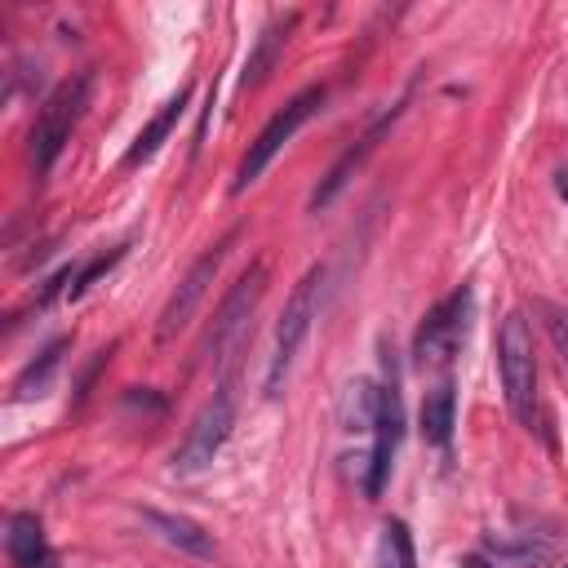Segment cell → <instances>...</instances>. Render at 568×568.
<instances>
[{
	"label": "cell",
	"instance_id": "obj_3",
	"mask_svg": "<svg viewBox=\"0 0 568 568\" xmlns=\"http://www.w3.org/2000/svg\"><path fill=\"white\" fill-rule=\"evenodd\" d=\"M320 288H324V266H311L293 284V293L280 311L275 351H271V364H266V399H275L284 390V377H288V368H293V359H297V351H302V342H306V333L320 315Z\"/></svg>",
	"mask_w": 568,
	"mask_h": 568
},
{
	"label": "cell",
	"instance_id": "obj_20",
	"mask_svg": "<svg viewBox=\"0 0 568 568\" xmlns=\"http://www.w3.org/2000/svg\"><path fill=\"white\" fill-rule=\"evenodd\" d=\"M532 311L541 315V328L550 333V342H555V351H559V359H564V368H568V306L537 297V302H532Z\"/></svg>",
	"mask_w": 568,
	"mask_h": 568
},
{
	"label": "cell",
	"instance_id": "obj_8",
	"mask_svg": "<svg viewBox=\"0 0 568 568\" xmlns=\"http://www.w3.org/2000/svg\"><path fill=\"white\" fill-rule=\"evenodd\" d=\"M231 240H235V231H231V235H222L209 253H200V257L191 262V271L182 275V284L173 288V297H169V302H164V311H160V328H155V337H160V342H173V337L195 320V311H200V302H204V293H209V284H213V275H217V266H222V257H226Z\"/></svg>",
	"mask_w": 568,
	"mask_h": 568
},
{
	"label": "cell",
	"instance_id": "obj_21",
	"mask_svg": "<svg viewBox=\"0 0 568 568\" xmlns=\"http://www.w3.org/2000/svg\"><path fill=\"white\" fill-rule=\"evenodd\" d=\"M466 568H493V564H488V559H479V555H475V559H466Z\"/></svg>",
	"mask_w": 568,
	"mask_h": 568
},
{
	"label": "cell",
	"instance_id": "obj_1",
	"mask_svg": "<svg viewBox=\"0 0 568 568\" xmlns=\"http://www.w3.org/2000/svg\"><path fill=\"white\" fill-rule=\"evenodd\" d=\"M497 373H501V390H506L515 422L532 426V417H537V351H532V328H528L524 311H510L497 328Z\"/></svg>",
	"mask_w": 568,
	"mask_h": 568
},
{
	"label": "cell",
	"instance_id": "obj_15",
	"mask_svg": "<svg viewBox=\"0 0 568 568\" xmlns=\"http://www.w3.org/2000/svg\"><path fill=\"white\" fill-rule=\"evenodd\" d=\"M4 550L13 559V568H44L49 564V546H44V528L31 510H18L9 519V532H4Z\"/></svg>",
	"mask_w": 568,
	"mask_h": 568
},
{
	"label": "cell",
	"instance_id": "obj_11",
	"mask_svg": "<svg viewBox=\"0 0 568 568\" xmlns=\"http://www.w3.org/2000/svg\"><path fill=\"white\" fill-rule=\"evenodd\" d=\"M293 22H297V13H280V18H271V22L262 27V36H257V44H253V53H248V62H244V75H240L244 89H257V84L275 71V62H280V53H284V44H288Z\"/></svg>",
	"mask_w": 568,
	"mask_h": 568
},
{
	"label": "cell",
	"instance_id": "obj_12",
	"mask_svg": "<svg viewBox=\"0 0 568 568\" xmlns=\"http://www.w3.org/2000/svg\"><path fill=\"white\" fill-rule=\"evenodd\" d=\"M186 102H191V84H182V89H178V93H173V98H169V102H164V106L142 124V133H138V138H133V146L124 151V164H129V169H133V164H142V160H151V155L164 146V138H169V133H173V124L182 120Z\"/></svg>",
	"mask_w": 568,
	"mask_h": 568
},
{
	"label": "cell",
	"instance_id": "obj_19",
	"mask_svg": "<svg viewBox=\"0 0 568 568\" xmlns=\"http://www.w3.org/2000/svg\"><path fill=\"white\" fill-rule=\"evenodd\" d=\"M377 568H417L413 537H408L404 519H386V524H382V541H377Z\"/></svg>",
	"mask_w": 568,
	"mask_h": 568
},
{
	"label": "cell",
	"instance_id": "obj_5",
	"mask_svg": "<svg viewBox=\"0 0 568 568\" xmlns=\"http://www.w3.org/2000/svg\"><path fill=\"white\" fill-rule=\"evenodd\" d=\"M262 288H266V266L253 262V266L231 284V293L222 297V306H217V315H213V328H209V337H204V346H200L204 359H213V364H226V359H231V351L244 342V333H248V324H253V311H257V302H262Z\"/></svg>",
	"mask_w": 568,
	"mask_h": 568
},
{
	"label": "cell",
	"instance_id": "obj_9",
	"mask_svg": "<svg viewBox=\"0 0 568 568\" xmlns=\"http://www.w3.org/2000/svg\"><path fill=\"white\" fill-rule=\"evenodd\" d=\"M466 315H470V288L462 284V288H453L444 302H435L430 315L417 324L413 359H417L422 368H426V364H444V359L457 351L462 333H466Z\"/></svg>",
	"mask_w": 568,
	"mask_h": 568
},
{
	"label": "cell",
	"instance_id": "obj_17",
	"mask_svg": "<svg viewBox=\"0 0 568 568\" xmlns=\"http://www.w3.org/2000/svg\"><path fill=\"white\" fill-rule=\"evenodd\" d=\"M377 404H382V386H373L368 377H355L342 395V426L346 430H373Z\"/></svg>",
	"mask_w": 568,
	"mask_h": 568
},
{
	"label": "cell",
	"instance_id": "obj_6",
	"mask_svg": "<svg viewBox=\"0 0 568 568\" xmlns=\"http://www.w3.org/2000/svg\"><path fill=\"white\" fill-rule=\"evenodd\" d=\"M231 426H235V386L222 382V386L213 390V399L195 413V422H191L182 448L173 453V470H178V475H195V470H204V466L222 453Z\"/></svg>",
	"mask_w": 568,
	"mask_h": 568
},
{
	"label": "cell",
	"instance_id": "obj_13",
	"mask_svg": "<svg viewBox=\"0 0 568 568\" xmlns=\"http://www.w3.org/2000/svg\"><path fill=\"white\" fill-rule=\"evenodd\" d=\"M484 555H493L506 568H528V564H550L555 541L541 537V532H488Z\"/></svg>",
	"mask_w": 568,
	"mask_h": 568
},
{
	"label": "cell",
	"instance_id": "obj_18",
	"mask_svg": "<svg viewBox=\"0 0 568 568\" xmlns=\"http://www.w3.org/2000/svg\"><path fill=\"white\" fill-rule=\"evenodd\" d=\"M62 351H67V337H58L53 346H44L40 359L22 368V377H18V386H13L18 399H31V395H44V390H49V382H53V373H58V364H62Z\"/></svg>",
	"mask_w": 568,
	"mask_h": 568
},
{
	"label": "cell",
	"instance_id": "obj_14",
	"mask_svg": "<svg viewBox=\"0 0 568 568\" xmlns=\"http://www.w3.org/2000/svg\"><path fill=\"white\" fill-rule=\"evenodd\" d=\"M142 519L169 541V546H178L182 555H195V559H213V537L195 524V519H186V515H169V510H142Z\"/></svg>",
	"mask_w": 568,
	"mask_h": 568
},
{
	"label": "cell",
	"instance_id": "obj_2",
	"mask_svg": "<svg viewBox=\"0 0 568 568\" xmlns=\"http://www.w3.org/2000/svg\"><path fill=\"white\" fill-rule=\"evenodd\" d=\"M89 89H93L89 71L75 80H62L36 111V124H31V173L36 178H44L53 169V160L62 155V146L71 142V129L89 106Z\"/></svg>",
	"mask_w": 568,
	"mask_h": 568
},
{
	"label": "cell",
	"instance_id": "obj_10",
	"mask_svg": "<svg viewBox=\"0 0 568 568\" xmlns=\"http://www.w3.org/2000/svg\"><path fill=\"white\" fill-rule=\"evenodd\" d=\"M399 111H404V102H395L390 111H382V115H377V120H373V124H368V129H364V133H359V138H355V142L333 160V169H328V173L320 178V186L311 191V209H328V204L342 195V186L355 178V169H359V164L377 151V142L390 133V124L399 120Z\"/></svg>",
	"mask_w": 568,
	"mask_h": 568
},
{
	"label": "cell",
	"instance_id": "obj_22",
	"mask_svg": "<svg viewBox=\"0 0 568 568\" xmlns=\"http://www.w3.org/2000/svg\"><path fill=\"white\" fill-rule=\"evenodd\" d=\"M559 568H568V559H564V564H559Z\"/></svg>",
	"mask_w": 568,
	"mask_h": 568
},
{
	"label": "cell",
	"instance_id": "obj_4",
	"mask_svg": "<svg viewBox=\"0 0 568 568\" xmlns=\"http://www.w3.org/2000/svg\"><path fill=\"white\" fill-rule=\"evenodd\" d=\"M324 98H328V89H324V84H306L302 93H293V98H288V102L266 120V129L257 133V142L248 146V155H244V164H240V173H235V182H231V191H235V195H240V191H248V186L266 173V164H271V160L284 151V142H288V138H293V133H297V129H302V124L324 106Z\"/></svg>",
	"mask_w": 568,
	"mask_h": 568
},
{
	"label": "cell",
	"instance_id": "obj_16",
	"mask_svg": "<svg viewBox=\"0 0 568 568\" xmlns=\"http://www.w3.org/2000/svg\"><path fill=\"white\" fill-rule=\"evenodd\" d=\"M453 426H457V395H453V382L444 377V382L430 386L426 399H422V435H426V444L448 448Z\"/></svg>",
	"mask_w": 568,
	"mask_h": 568
},
{
	"label": "cell",
	"instance_id": "obj_7",
	"mask_svg": "<svg viewBox=\"0 0 568 568\" xmlns=\"http://www.w3.org/2000/svg\"><path fill=\"white\" fill-rule=\"evenodd\" d=\"M386 364V382H382V404H377V422H373V453H368V475H364V493L377 497L390 479L395 453H399V435H404V404H399V368H395V351H382Z\"/></svg>",
	"mask_w": 568,
	"mask_h": 568
}]
</instances>
